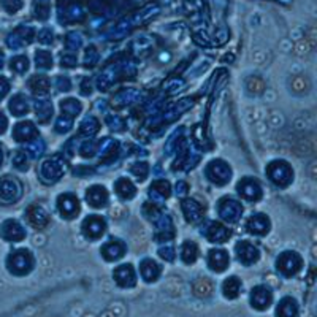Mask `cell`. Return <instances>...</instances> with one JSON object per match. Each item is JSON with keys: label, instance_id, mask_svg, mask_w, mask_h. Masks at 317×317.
I'll use <instances>...</instances> for the list:
<instances>
[{"label": "cell", "instance_id": "cell-23", "mask_svg": "<svg viewBox=\"0 0 317 317\" xmlns=\"http://www.w3.org/2000/svg\"><path fill=\"white\" fill-rule=\"evenodd\" d=\"M13 137H15L16 141H29L37 137V129L29 121L19 122L16 124L15 130H13Z\"/></svg>", "mask_w": 317, "mask_h": 317}, {"label": "cell", "instance_id": "cell-19", "mask_svg": "<svg viewBox=\"0 0 317 317\" xmlns=\"http://www.w3.org/2000/svg\"><path fill=\"white\" fill-rule=\"evenodd\" d=\"M86 202L94 206V208H100L105 206L108 202V192L103 186H92L86 191Z\"/></svg>", "mask_w": 317, "mask_h": 317}, {"label": "cell", "instance_id": "cell-4", "mask_svg": "<svg viewBox=\"0 0 317 317\" xmlns=\"http://www.w3.org/2000/svg\"><path fill=\"white\" fill-rule=\"evenodd\" d=\"M205 173H206V178L211 182L217 184V186H224V184H227L229 179L232 178V170H230L229 164L220 161V158H216V161L209 162Z\"/></svg>", "mask_w": 317, "mask_h": 317}, {"label": "cell", "instance_id": "cell-9", "mask_svg": "<svg viewBox=\"0 0 317 317\" xmlns=\"http://www.w3.org/2000/svg\"><path fill=\"white\" fill-rule=\"evenodd\" d=\"M105 229H107V224H105V219L102 216H97V214H92V216H87L83 222V235L87 238V240L94 241V240H99V238L105 233Z\"/></svg>", "mask_w": 317, "mask_h": 317}, {"label": "cell", "instance_id": "cell-45", "mask_svg": "<svg viewBox=\"0 0 317 317\" xmlns=\"http://www.w3.org/2000/svg\"><path fill=\"white\" fill-rule=\"evenodd\" d=\"M73 122H72V117H59L57 122H56V132L59 134H65V132H69L72 129Z\"/></svg>", "mask_w": 317, "mask_h": 317}, {"label": "cell", "instance_id": "cell-16", "mask_svg": "<svg viewBox=\"0 0 317 317\" xmlns=\"http://www.w3.org/2000/svg\"><path fill=\"white\" fill-rule=\"evenodd\" d=\"M246 229L259 236H263L270 232V219L265 214H252L247 219Z\"/></svg>", "mask_w": 317, "mask_h": 317}, {"label": "cell", "instance_id": "cell-55", "mask_svg": "<svg viewBox=\"0 0 317 317\" xmlns=\"http://www.w3.org/2000/svg\"><path fill=\"white\" fill-rule=\"evenodd\" d=\"M108 125L111 130H122L124 129V122H122V119H119V117H108Z\"/></svg>", "mask_w": 317, "mask_h": 317}, {"label": "cell", "instance_id": "cell-47", "mask_svg": "<svg viewBox=\"0 0 317 317\" xmlns=\"http://www.w3.org/2000/svg\"><path fill=\"white\" fill-rule=\"evenodd\" d=\"M27 149H29V152H30V155H32V157H38V155H42V154H43V151H45L43 141H42V140H35L32 144H29Z\"/></svg>", "mask_w": 317, "mask_h": 317}, {"label": "cell", "instance_id": "cell-58", "mask_svg": "<svg viewBox=\"0 0 317 317\" xmlns=\"http://www.w3.org/2000/svg\"><path fill=\"white\" fill-rule=\"evenodd\" d=\"M176 194L179 195V197H184L187 194V184L184 182V181H179L178 184H176Z\"/></svg>", "mask_w": 317, "mask_h": 317}, {"label": "cell", "instance_id": "cell-25", "mask_svg": "<svg viewBox=\"0 0 317 317\" xmlns=\"http://www.w3.org/2000/svg\"><path fill=\"white\" fill-rule=\"evenodd\" d=\"M192 290H194L195 297L208 298L214 292V284L211 279H208V277H198V279H195L194 284H192Z\"/></svg>", "mask_w": 317, "mask_h": 317}, {"label": "cell", "instance_id": "cell-61", "mask_svg": "<svg viewBox=\"0 0 317 317\" xmlns=\"http://www.w3.org/2000/svg\"><path fill=\"white\" fill-rule=\"evenodd\" d=\"M2 65H4V54L0 52V67H2Z\"/></svg>", "mask_w": 317, "mask_h": 317}, {"label": "cell", "instance_id": "cell-2", "mask_svg": "<svg viewBox=\"0 0 317 317\" xmlns=\"http://www.w3.org/2000/svg\"><path fill=\"white\" fill-rule=\"evenodd\" d=\"M267 175L276 186L286 187L294 179V170L286 161H274L267 167Z\"/></svg>", "mask_w": 317, "mask_h": 317}, {"label": "cell", "instance_id": "cell-43", "mask_svg": "<svg viewBox=\"0 0 317 317\" xmlns=\"http://www.w3.org/2000/svg\"><path fill=\"white\" fill-rule=\"evenodd\" d=\"M13 165H15V168H18V170H27V167H29L27 155L21 151L15 152V155H13Z\"/></svg>", "mask_w": 317, "mask_h": 317}, {"label": "cell", "instance_id": "cell-38", "mask_svg": "<svg viewBox=\"0 0 317 317\" xmlns=\"http://www.w3.org/2000/svg\"><path fill=\"white\" fill-rule=\"evenodd\" d=\"M35 64H37V67L42 69V70L49 69L51 65H52V56H51V52H48V51H37L35 52Z\"/></svg>", "mask_w": 317, "mask_h": 317}, {"label": "cell", "instance_id": "cell-18", "mask_svg": "<svg viewBox=\"0 0 317 317\" xmlns=\"http://www.w3.org/2000/svg\"><path fill=\"white\" fill-rule=\"evenodd\" d=\"M161 265L152 259H144L140 263V274L146 282H154L161 276Z\"/></svg>", "mask_w": 317, "mask_h": 317}, {"label": "cell", "instance_id": "cell-49", "mask_svg": "<svg viewBox=\"0 0 317 317\" xmlns=\"http://www.w3.org/2000/svg\"><path fill=\"white\" fill-rule=\"evenodd\" d=\"M94 152H96V144L92 141L83 143L81 148H79V154H81L83 157H90V155H94Z\"/></svg>", "mask_w": 317, "mask_h": 317}, {"label": "cell", "instance_id": "cell-36", "mask_svg": "<svg viewBox=\"0 0 317 317\" xmlns=\"http://www.w3.org/2000/svg\"><path fill=\"white\" fill-rule=\"evenodd\" d=\"M99 129H100V124L97 119L94 116H86L84 121L81 122V127H79V132H81L83 135H96Z\"/></svg>", "mask_w": 317, "mask_h": 317}, {"label": "cell", "instance_id": "cell-24", "mask_svg": "<svg viewBox=\"0 0 317 317\" xmlns=\"http://www.w3.org/2000/svg\"><path fill=\"white\" fill-rule=\"evenodd\" d=\"M182 209H184V216L189 222H197L200 220L203 216V208L194 198H187V200L182 202Z\"/></svg>", "mask_w": 317, "mask_h": 317}, {"label": "cell", "instance_id": "cell-22", "mask_svg": "<svg viewBox=\"0 0 317 317\" xmlns=\"http://www.w3.org/2000/svg\"><path fill=\"white\" fill-rule=\"evenodd\" d=\"M298 305L292 297H284L276 306V317H297Z\"/></svg>", "mask_w": 317, "mask_h": 317}, {"label": "cell", "instance_id": "cell-52", "mask_svg": "<svg viewBox=\"0 0 317 317\" xmlns=\"http://www.w3.org/2000/svg\"><path fill=\"white\" fill-rule=\"evenodd\" d=\"M38 42L42 43V45H51L52 43V32L48 30V29L40 30V34H38Z\"/></svg>", "mask_w": 317, "mask_h": 317}, {"label": "cell", "instance_id": "cell-40", "mask_svg": "<svg viewBox=\"0 0 317 317\" xmlns=\"http://www.w3.org/2000/svg\"><path fill=\"white\" fill-rule=\"evenodd\" d=\"M10 67L16 73H24V72H27V69H29V59L25 56H16V57L11 59Z\"/></svg>", "mask_w": 317, "mask_h": 317}, {"label": "cell", "instance_id": "cell-26", "mask_svg": "<svg viewBox=\"0 0 317 317\" xmlns=\"http://www.w3.org/2000/svg\"><path fill=\"white\" fill-rule=\"evenodd\" d=\"M241 281L238 279L236 276H230L229 279H226L224 281V284H222V294H224V297H226L227 300H235V298H238L240 297V294H241Z\"/></svg>", "mask_w": 317, "mask_h": 317}, {"label": "cell", "instance_id": "cell-62", "mask_svg": "<svg viewBox=\"0 0 317 317\" xmlns=\"http://www.w3.org/2000/svg\"><path fill=\"white\" fill-rule=\"evenodd\" d=\"M0 164H2V149H0Z\"/></svg>", "mask_w": 317, "mask_h": 317}, {"label": "cell", "instance_id": "cell-41", "mask_svg": "<svg viewBox=\"0 0 317 317\" xmlns=\"http://www.w3.org/2000/svg\"><path fill=\"white\" fill-rule=\"evenodd\" d=\"M309 89V81L305 76H295L292 79V90L297 92V94H303Z\"/></svg>", "mask_w": 317, "mask_h": 317}, {"label": "cell", "instance_id": "cell-33", "mask_svg": "<svg viewBox=\"0 0 317 317\" xmlns=\"http://www.w3.org/2000/svg\"><path fill=\"white\" fill-rule=\"evenodd\" d=\"M198 257V247L194 241H186L181 247V259L184 263H194Z\"/></svg>", "mask_w": 317, "mask_h": 317}, {"label": "cell", "instance_id": "cell-60", "mask_svg": "<svg viewBox=\"0 0 317 317\" xmlns=\"http://www.w3.org/2000/svg\"><path fill=\"white\" fill-rule=\"evenodd\" d=\"M7 125H8V122H7V117H5L2 113H0V134H2V132H5Z\"/></svg>", "mask_w": 317, "mask_h": 317}, {"label": "cell", "instance_id": "cell-8", "mask_svg": "<svg viewBox=\"0 0 317 317\" xmlns=\"http://www.w3.org/2000/svg\"><path fill=\"white\" fill-rule=\"evenodd\" d=\"M250 306L257 311H265L270 308L273 303V292L268 286H257L250 290V297H249Z\"/></svg>", "mask_w": 317, "mask_h": 317}, {"label": "cell", "instance_id": "cell-57", "mask_svg": "<svg viewBox=\"0 0 317 317\" xmlns=\"http://www.w3.org/2000/svg\"><path fill=\"white\" fill-rule=\"evenodd\" d=\"M8 90H10V84H8V81H7L5 78H0V99H2Z\"/></svg>", "mask_w": 317, "mask_h": 317}, {"label": "cell", "instance_id": "cell-50", "mask_svg": "<svg viewBox=\"0 0 317 317\" xmlns=\"http://www.w3.org/2000/svg\"><path fill=\"white\" fill-rule=\"evenodd\" d=\"M2 5L8 13H16L21 8L22 2L21 0H2Z\"/></svg>", "mask_w": 317, "mask_h": 317}, {"label": "cell", "instance_id": "cell-44", "mask_svg": "<svg viewBox=\"0 0 317 317\" xmlns=\"http://www.w3.org/2000/svg\"><path fill=\"white\" fill-rule=\"evenodd\" d=\"M143 214L144 216H146L149 220H157L158 217H161V211H158L152 203H146V205H144L143 206Z\"/></svg>", "mask_w": 317, "mask_h": 317}, {"label": "cell", "instance_id": "cell-35", "mask_svg": "<svg viewBox=\"0 0 317 317\" xmlns=\"http://www.w3.org/2000/svg\"><path fill=\"white\" fill-rule=\"evenodd\" d=\"M60 110L69 117H75L81 113V103H79L76 99H65L60 102Z\"/></svg>", "mask_w": 317, "mask_h": 317}, {"label": "cell", "instance_id": "cell-29", "mask_svg": "<svg viewBox=\"0 0 317 317\" xmlns=\"http://www.w3.org/2000/svg\"><path fill=\"white\" fill-rule=\"evenodd\" d=\"M49 87H51L49 79L43 75H35L34 78H30V81H29V89L34 92L35 96H46Z\"/></svg>", "mask_w": 317, "mask_h": 317}, {"label": "cell", "instance_id": "cell-27", "mask_svg": "<svg viewBox=\"0 0 317 317\" xmlns=\"http://www.w3.org/2000/svg\"><path fill=\"white\" fill-rule=\"evenodd\" d=\"M32 37H34V32L30 29H27V30H16V32H13L8 37V46L10 48H21L24 45L30 43Z\"/></svg>", "mask_w": 317, "mask_h": 317}, {"label": "cell", "instance_id": "cell-54", "mask_svg": "<svg viewBox=\"0 0 317 317\" xmlns=\"http://www.w3.org/2000/svg\"><path fill=\"white\" fill-rule=\"evenodd\" d=\"M57 87H59V90H62V92H69L70 89H72V84H70V79L67 78V76H59L57 79Z\"/></svg>", "mask_w": 317, "mask_h": 317}, {"label": "cell", "instance_id": "cell-11", "mask_svg": "<svg viewBox=\"0 0 317 317\" xmlns=\"http://www.w3.org/2000/svg\"><path fill=\"white\" fill-rule=\"evenodd\" d=\"M235 252H236L238 260H240L243 265H252L260 257L259 249L249 241H238L235 246Z\"/></svg>", "mask_w": 317, "mask_h": 317}, {"label": "cell", "instance_id": "cell-48", "mask_svg": "<svg viewBox=\"0 0 317 317\" xmlns=\"http://www.w3.org/2000/svg\"><path fill=\"white\" fill-rule=\"evenodd\" d=\"M99 62V54H97V49L94 46H90L87 51H86V65L87 67H94V65Z\"/></svg>", "mask_w": 317, "mask_h": 317}, {"label": "cell", "instance_id": "cell-30", "mask_svg": "<svg viewBox=\"0 0 317 317\" xmlns=\"http://www.w3.org/2000/svg\"><path fill=\"white\" fill-rule=\"evenodd\" d=\"M35 113L42 122H48V119L52 116V105L46 99H40L35 102Z\"/></svg>", "mask_w": 317, "mask_h": 317}, {"label": "cell", "instance_id": "cell-31", "mask_svg": "<svg viewBox=\"0 0 317 317\" xmlns=\"http://www.w3.org/2000/svg\"><path fill=\"white\" fill-rule=\"evenodd\" d=\"M10 111L15 116H22V114L27 113L29 111V103H27V100H25V97L21 96V94L13 97L11 102H10Z\"/></svg>", "mask_w": 317, "mask_h": 317}, {"label": "cell", "instance_id": "cell-39", "mask_svg": "<svg viewBox=\"0 0 317 317\" xmlns=\"http://www.w3.org/2000/svg\"><path fill=\"white\" fill-rule=\"evenodd\" d=\"M246 86H247V90L250 92V94H256V96L262 94V92L265 90V83H263L262 79L257 78V76H250V78H247Z\"/></svg>", "mask_w": 317, "mask_h": 317}, {"label": "cell", "instance_id": "cell-42", "mask_svg": "<svg viewBox=\"0 0 317 317\" xmlns=\"http://www.w3.org/2000/svg\"><path fill=\"white\" fill-rule=\"evenodd\" d=\"M148 171H149V167L144 162H137L135 165H132V173H134L140 181H143L148 176Z\"/></svg>", "mask_w": 317, "mask_h": 317}, {"label": "cell", "instance_id": "cell-5", "mask_svg": "<svg viewBox=\"0 0 317 317\" xmlns=\"http://www.w3.org/2000/svg\"><path fill=\"white\" fill-rule=\"evenodd\" d=\"M64 170H65V164L62 158L59 157L48 158V161L42 164V168H40V178L46 184H52L62 178Z\"/></svg>", "mask_w": 317, "mask_h": 317}, {"label": "cell", "instance_id": "cell-13", "mask_svg": "<svg viewBox=\"0 0 317 317\" xmlns=\"http://www.w3.org/2000/svg\"><path fill=\"white\" fill-rule=\"evenodd\" d=\"M113 279L116 281V284L122 289H130L137 284V273L134 270V267L125 263V265L117 267L113 271Z\"/></svg>", "mask_w": 317, "mask_h": 317}, {"label": "cell", "instance_id": "cell-34", "mask_svg": "<svg viewBox=\"0 0 317 317\" xmlns=\"http://www.w3.org/2000/svg\"><path fill=\"white\" fill-rule=\"evenodd\" d=\"M173 224H171L170 217H162L161 222H158V230H157V240H170V238H173Z\"/></svg>", "mask_w": 317, "mask_h": 317}, {"label": "cell", "instance_id": "cell-17", "mask_svg": "<svg viewBox=\"0 0 317 317\" xmlns=\"http://www.w3.org/2000/svg\"><path fill=\"white\" fill-rule=\"evenodd\" d=\"M25 217H27L29 224L34 229H43V227L48 226V222H49L48 213L42 206H38V205H32L27 209V213H25Z\"/></svg>", "mask_w": 317, "mask_h": 317}, {"label": "cell", "instance_id": "cell-59", "mask_svg": "<svg viewBox=\"0 0 317 317\" xmlns=\"http://www.w3.org/2000/svg\"><path fill=\"white\" fill-rule=\"evenodd\" d=\"M90 90H92L90 81H89V79H84V81H83V86H81V94H83V96H87Z\"/></svg>", "mask_w": 317, "mask_h": 317}, {"label": "cell", "instance_id": "cell-37", "mask_svg": "<svg viewBox=\"0 0 317 317\" xmlns=\"http://www.w3.org/2000/svg\"><path fill=\"white\" fill-rule=\"evenodd\" d=\"M170 192H171V189H170V184L167 181H157L149 189V194L157 198H168Z\"/></svg>", "mask_w": 317, "mask_h": 317}, {"label": "cell", "instance_id": "cell-32", "mask_svg": "<svg viewBox=\"0 0 317 317\" xmlns=\"http://www.w3.org/2000/svg\"><path fill=\"white\" fill-rule=\"evenodd\" d=\"M138 96L140 94L134 89L122 90L116 96V99H113V105H116V107H125V105H130V103H134L135 100H138Z\"/></svg>", "mask_w": 317, "mask_h": 317}, {"label": "cell", "instance_id": "cell-3", "mask_svg": "<svg viewBox=\"0 0 317 317\" xmlns=\"http://www.w3.org/2000/svg\"><path fill=\"white\" fill-rule=\"evenodd\" d=\"M276 268L282 276H287V277L295 276L303 268L301 256L294 252V250H287V252H282L279 257H277Z\"/></svg>", "mask_w": 317, "mask_h": 317}, {"label": "cell", "instance_id": "cell-15", "mask_svg": "<svg viewBox=\"0 0 317 317\" xmlns=\"http://www.w3.org/2000/svg\"><path fill=\"white\" fill-rule=\"evenodd\" d=\"M0 232H2V236L7 241H13V243L24 240L25 236V230L18 220H5Z\"/></svg>", "mask_w": 317, "mask_h": 317}, {"label": "cell", "instance_id": "cell-1", "mask_svg": "<svg viewBox=\"0 0 317 317\" xmlns=\"http://www.w3.org/2000/svg\"><path fill=\"white\" fill-rule=\"evenodd\" d=\"M7 267L13 274H16V276L29 274L34 268V256L27 249H16L15 252H11L8 256Z\"/></svg>", "mask_w": 317, "mask_h": 317}, {"label": "cell", "instance_id": "cell-10", "mask_svg": "<svg viewBox=\"0 0 317 317\" xmlns=\"http://www.w3.org/2000/svg\"><path fill=\"white\" fill-rule=\"evenodd\" d=\"M57 209L62 217L73 219L79 213V202L73 194H62L57 198Z\"/></svg>", "mask_w": 317, "mask_h": 317}, {"label": "cell", "instance_id": "cell-53", "mask_svg": "<svg viewBox=\"0 0 317 317\" xmlns=\"http://www.w3.org/2000/svg\"><path fill=\"white\" fill-rule=\"evenodd\" d=\"M158 256H161L162 259H165L167 262H173L175 260V249L173 247H162L161 250H158Z\"/></svg>", "mask_w": 317, "mask_h": 317}, {"label": "cell", "instance_id": "cell-56", "mask_svg": "<svg viewBox=\"0 0 317 317\" xmlns=\"http://www.w3.org/2000/svg\"><path fill=\"white\" fill-rule=\"evenodd\" d=\"M60 64L64 65V67H75V65L78 64V60H76V57L72 56V54H65V56H62Z\"/></svg>", "mask_w": 317, "mask_h": 317}, {"label": "cell", "instance_id": "cell-20", "mask_svg": "<svg viewBox=\"0 0 317 317\" xmlns=\"http://www.w3.org/2000/svg\"><path fill=\"white\" fill-rule=\"evenodd\" d=\"M100 252H102V256L105 257V260H107V262H114L117 259L124 257V254H125V246H124L122 241L111 240V241H108L107 244L102 247Z\"/></svg>", "mask_w": 317, "mask_h": 317}, {"label": "cell", "instance_id": "cell-46", "mask_svg": "<svg viewBox=\"0 0 317 317\" xmlns=\"http://www.w3.org/2000/svg\"><path fill=\"white\" fill-rule=\"evenodd\" d=\"M65 45H67L69 49H78L79 45H81V37H79L76 32H72L65 38Z\"/></svg>", "mask_w": 317, "mask_h": 317}, {"label": "cell", "instance_id": "cell-6", "mask_svg": "<svg viewBox=\"0 0 317 317\" xmlns=\"http://www.w3.org/2000/svg\"><path fill=\"white\" fill-rule=\"evenodd\" d=\"M21 194H22V187L18 179L11 176H5L0 179V203L4 205L15 203L16 200H19Z\"/></svg>", "mask_w": 317, "mask_h": 317}, {"label": "cell", "instance_id": "cell-28", "mask_svg": "<svg viewBox=\"0 0 317 317\" xmlns=\"http://www.w3.org/2000/svg\"><path fill=\"white\" fill-rule=\"evenodd\" d=\"M114 191L116 194L124 198V200H130V198H134L135 194H137V189L135 186L132 184L127 178H121V179H117L116 184H114Z\"/></svg>", "mask_w": 317, "mask_h": 317}, {"label": "cell", "instance_id": "cell-14", "mask_svg": "<svg viewBox=\"0 0 317 317\" xmlns=\"http://www.w3.org/2000/svg\"><path fill=\"white\" fill-rule=\"evenodd\" d=\"M208 265L209 268L216 271V273H222L226 271L230 265V256L227 250L224 249H213L209 250L208 254Z\"/></svg>", "mask_w": 317, "mask_h": 317}, {"label": "cell", "instance_id": "cell-12", "mask_svg": "<svg viewBox=\"0 0 317 317\" xmlns=\"http://www.w3.org/2000/svg\"><path fill=\"white\" fill-rule=\"evenodd\" d=\"M236 189H238V192H240V195L249 202H257L262 197V187H260L259 181L254 178H243L240 182H238Z\"/></svg>", "mask_w": 317, "mask_h": 317}, {"label": "cell", "instance_id": "cell-7", "mask_svg": "<svg viewBox=\"0 0 317 317\" xmlns=\"http://www.w3.org/2000/svg\"><path fill=\"white\" fill-rule=\"evenodd\" d=\"M219 216L226 222H238L243 214V206L240 202L233 200L230 197H224L217 205Z\"/></svg>", "mask_w": 317, "mask_h": 317}, {"label": "cell", "instance_id": "cell-21", "mask_svg": "<svg viewBox=\"0 0 317 317\" xmlns=\"http://www.w3.org/2000/svg\"><path fill=\"white\" fill-rule=\"evenodd\" d=\"M230 235H232V232L220 222H213L206 230L208 240L213 243H226L230 238Z\"/></svg>", "mask_w": 317, "mask_h": 317}, {"label": "cell", "instance_id": "cell-51", "mask_svg": "<svg viewBox=\"0 0 317 317\" xmlns=\"http://www.w3.org/2000/svg\"><path fill=\"white\" fill-rule=\"evenodd\" d=\"M35 16L40 19V21H45V19H48V15H49V8H48V5L46 4H40V5H37L35 7Z\"/></svg>", "mask_w": 317, "mask_h": 317}]
</instances>
